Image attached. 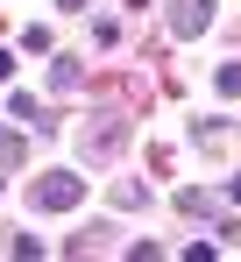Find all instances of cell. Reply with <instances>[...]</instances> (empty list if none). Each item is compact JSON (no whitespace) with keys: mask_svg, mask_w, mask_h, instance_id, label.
<instances>
[{"mask_svg":"<svg viewBox=\"0 0 241 262\" xmlns=\"http://www.w3.org/2000/svg\"><path fill=\"white\" fill-rule=\"evenodd\" d=\"M78 199H85V177H71V170H57V177L36 184V206H43V213H64V206H78Z\"/></svg>","mask_w":241,"mask_h":262,"instance_id":"6da1fadb","label":"cell"},{"mask_svg":"<svg viewBox=\"0 0 241 262\" xmlns=\"http://www.w3.org/2000/svg\"><path fill=\"white\" fill-rule=\"evenodd\" d=\"M206 21H213V0H177L170 7V29L177 36H206Z\"/></svg>","mask_w":241,"mask_h":262,"instance_id":"7a4b0ae2","label":"cell"},{"mask_svg":"<svg viewBox=\"0 0 241 262\" xmlns=\"http://www.w3.org/2000/svg\"><path fill=\"white\" fill-rule=\"evenodd\" d=\"M0 156H14V163H22V135H14V128H0Z\"/></svg>","mask_w":241,"mask_h":262,"instance_id":"3957f363","label":"cell"},{"mask_svg":"<svg viewBox=\"0 0 241 262\" xmlns=\"http://www.w3.org/2000/svg\"><path fill=\"white\" fill-rule=\"evenodd\" d=\"M220 92H241V64H227V71H220Z\"/></svg>","mask_w":241,"mask_h":262,"instance_id":"277c9868","label":"cell"},{"mask_svg":"<svg viewBox=\"0 0 241 262\" xmlns=\"http://www.w3.org/2000/svg\"><path fill=\"white\" fill-rule=\"evenodd\" d=\"M0 78H14V57H7V50H0Z\"/></svg>","mask_w":241,"mask_h":262,"instance_id":"5b68a950","label":"cell"},{"mask_svg":"<svg viewBox=\"0 0 241 262\" xmlns=\"http://www.w3.org/2000/svg\"><path fill=\"white\" fill-rule=\"evenodd\" d=\"M227 199H234V206H241V177H227Z\"/></svg>","mask_w":241,"mask_h":262,"instance_id":"8992f818","label":"cell"},{"mask_svg":"<svg viewBox=\"0 0 241 262\" xmlns=\"http://www.w3.org/2000/svg\"><path fill=\"white\" fill-rule=\"evenodd\" d=\"M64 7H85V0H64Z\"/></svg>","mask_w":241,"mask_h":262,"instance_id":"52a82bcc","label":"cell"}]
</instances>
